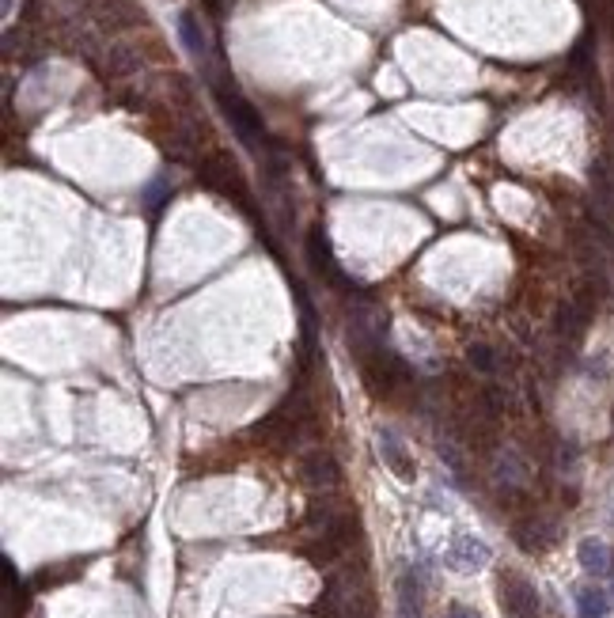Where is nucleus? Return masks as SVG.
Here are the masks:
<instances>
[{
    "mask_svg": "<svg viewBox=\"0 0 614 618\" xmlns=\"http://www.w3.org/2000/svg\"><path fill=\"white\" fill-rule=\"evenodd\" d=\"M497 600H501V611L508 618H539L542 614V600H539L535 584L527 577H520V573H501Z\"/></svg>",
    "mask_w": 614,
    "mask_h": 618,
    "instance_id": "f257e3e1",
    "label": "nucleus"
},
{
    "mask_svg": "<svg viewBox=\"0 0 614 618\" xmlns=\"http://www.w3.org/2000/svg\"><path fill=\"white\" fill-rule=\"evenodd\" d=\"M217 99H220V106H224V118L231 122V130L239 133V141L243 144H258L262 137H266V130H262V118H258V111L239 95V92H228V88H217Z\"/></svg>",
    "mask_w": 614,
    "mask_h": 618,
    "instance_id": "f03ea898",
    "label": "nucleus"
},
{
    "mask_svg": "<svg viewBox=\"0 0 614 618\" xmlns=\"http://www.w3.org/2000/svg\"><path fill=\"white\" fill-rule=\"evenodd\" d=\"M300 482L315 494H330V489L342 486V466L326 447H311V452L300 456Z\"/></svg>",
    "mask_w": 614,
    "mask_h": 618,
    "instance_id": "7ed1b4c3",
    "label": "nucleus"
},
{
    "mask_svg": "<svg viewBox=\"0 0 614 618\" xmlns=\"http://www.w3.org/2000/svg\"><path fill=\"white\" fill-rule=\"evenodd\" d=\"M375 447H379V459H384V466L398 478V482H414L417 478V463L410 456L406 440H402L395 429H387V425H379L375 429Z\"/></svg>",
    "mask_w": 614,
    "mask_h": 618,
    "instance_id": "20e7f679",
    "label": "nucleus"
},
{
    "mask_svg": "<svg viewBox=\"0 0 614 618\" xmlns=\"http://www.w3.org/2000/svg\"><path fill=\"white\" fill-rule=\"evenodd\" d=\"M307 259H311L315 273H319L323 281H330L334 289H342L346 296H353V281L346 277V270L334 262V254H330V243H326V236H323V228H311V236H307Z\"/></svg>",
    "mask_w": 614,
    "mask_h": 618,
    "instance_id": "39448f33",
    "label": "nucleus"
},
{
    "mask_svg": "<svg viewBox=\"0 0 614 618\" xmlns=\"http://www.w3.org/2000/svg\"><path fill=\"white\" fill-rule=\"evenodd\" d=\"M201 179L213 186V190H220V194L228 198V201H239V205H247V186H243V179H239V167L231 163L228 156H213V160H205L201 163Z\"/></svg>",
    "mask_w": 614,
    "mask_h": 618,
    "instance_id": "423d86ee",
    "label": "nucleus"
},
{
    "mask_svg": "<svg viewBox=\"0 0 614 618\" xmlns=\"http://www.w3.org/2000/svg\"><path fill=\"white\" fill-rule=\"evenodd\" d=\"M443 562H448L455 573H474L482 565H490V546L474 535H455L448 554H443Z\"/></svg>",
    "mask_w": 614,
    "mask_h": 618,
    "instance_id": "0eeeda50",
    "label": "nucleus"
},
{
    "mask_svg": "<svg viewBox=\"0 0 614 618\" xmlns=\"http://www.w3.org/2000/svg\"><path fill=\"white\" fill-rule=\"evenodd\" d=\"M577 558H580L584 573H591V577H610L614 573V554H610V546L603 539H584L580 550H577Z\"/></svg>",
    "mask_w": 614,
    "mask_h": 618,
    "instance_id": "6e6552de",
    "label": "nucleus"
},
{
    "mask_svg": "<svg viewBox=\"0 0 614 618\" xmlns=\"http://www.w3.org/2000/svg\"><path fill=\"white\" fill-rule=\"evenodd\" d=\"M421 577L414 569H402L398 577V618H421Z\"/></svg>",
    "mask_w": 614,
    "mask_h": 618,
    "instance_id": "1a4fd4ad",
    "label": "nucleus"
},
{
    "mask_svg": "<svg viewBox=\"0 0 614 618\" xmlns=\"http://www.w3.org/2000/svg\"><path fill=\"white\" fill-rule=\"evenodd\" d=\"M179 34H182V46L194 54V57H209V38H205V31H201V24H198L194 12H182V15H179Z\"/></svg>",
    "mask_w": 614,
    "mask_h": 618,
    "instance_id": "9d476101",
    "label": "nucleus"
},
{
    "mask_svg": "<svg viewBox=\"0 0 614 618\" xmlns=\"http://www.w3.org/2000/svg\"><path fill=\"white\" fill-rule=\"evenodd\" d=\"M577 611H580V618H607L610 603L599 588H577Z\"/></svg>",
    "mask_w": 614,
    "mask_h": 618,
    "instance_id": "9b49d317",
    "label": "nucleus"
},
{
    "mask_svg": "<svg viewBox=\"0 0 614 618\" xmlns=\"http://www.w3.org/2000/svg\"><path fill=\"white\" fill-rule=\"evenodd\" d=\"M523 475H527V466L520 463V456H516V452H501V459H497V478H501L504 486H523Z\"/></svg>",
    "mask_w": 614,
    "mask_h": 618,
    "instance_id": "f8f14e48",
    "label": "nucleus"
},
{
    "mask_svg": "<svg viewBox=\"0 0 614 618\" xmlns=\"http://www.w3.org/2000/svg\"><path fill=\"white\" fill-rule=\"evenodd\" d=\"M467 360H471V368L482 372V376H493V372H497V353H493L490 346H482V342L467 349Z\"/></svg>",
    "mask_w": 614,
    "mask_h": 618,
    "instance_id": "ddd939ff",
    "label": "nucleus"
},
{
    "mask_svg": "<svg viewBox=\"0 0 614 618\" xmlns=\"http://www.w3.org/2000/svg\"><path fill=\"white\" fill-rule=\"evenodd\" d=\"M107 65H111V73L114 76H125V73H133L141 61H137V54L133 50H125V46H114L111 50V57H107Z\"/></svg>",
    "mask_w": 614,
    "mask_h": 618,
    "instance_id": "4468645a",
    "label": "nucleus"
},
{
    "mask_svg": "<svg viewBox=\"0 0 614 618\" xmlns=\"http://www.w3.org/2000/svg\"><path fill=\"white\" fill-rule=\"evenodd\" d=\"M443 618H478V611H471V607L455 603V607H448V614H443Z\"/></svg>",
    "mask_w": 614,
    "mask_h": 618,
    "instance_id": "2eb2a0df",
    "label": "nucleus"
}]
</instances>
